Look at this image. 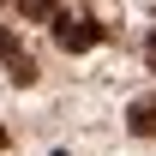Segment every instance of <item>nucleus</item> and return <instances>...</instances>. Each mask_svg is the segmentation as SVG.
<instances>
[{
    "mask_svg": "<svg viewBox=\"0 0 156 156\" xmlns=\"http://www.w3.org/2000/svg\"><path fill=\"white\" fill-rule=\"evenodd\" d=\"M54 42L66 48V54H84V48L102 42V24L90 18V12H60V18H54Z\"/></svg>",
    "mask_w": 156,
    "mask_h": 156,
    "instance_id": "1",
    "label": "nucleus"
},
{
    "mask_svg": "<svg viewBox=\"0 0 156 156\" xmlns=\"http://www.w3.org/2000/svg\"><path fill=\"white\" fill-rule=\"evenodd\" d=\"M18 12H24L30 24H54V18H60V6H54V0H18Z\"/></svg>",
    "mask_w": 156,
    "mask_h": 156,
    "instance_id": "3",
    "label": "nucleus"
},
{
    "mask_svg": "<svg viewBox=\"0 0 156 156\" xmlns=\"http://www.w3.org/2000/svg\"><path fill=\"white\" fill-rule=\"evenodd\" d=\"M6 78L30 90V84H36V60H30V54H24V60H12V66H6Z\"/></svg>",
    "mask_w": 156,
    "mask_h": 156,
    "instance_id": "4",
    "label": "nucleus"
},
{
    "mask_svg": "<svg viewBox=\"0 0 156 156\" xmlns=\"http://www.w3.org/2000/svg\"><path fill=\"white\" fill-rule=\"evenodd\" d=\"M144 60H150V72H156V30L144 36Z\"/></svg>",
    "mask_w": 156,
    "mask_h": 156,
    "instance_id": "6",
    "label": "nucleus"
},
{
    "mask_svg": "<svg viewBox=\"0 0 156 156\" xmlns=\"http://www.w3.org/2000/svg\"><path fill=\"white\" fill-rule=\"evenodd\" d=\"M0 60H6V66H12V60H24V42H18V30H6V24H0Z\"/></svg>",
    "mask_w": 156,
    "mask_h": 156,
    "instance_id": "5",
    "label": "nucleus"
},
{
    "mask_svg": "<svg viewBox=\"0 0 156 156\" xmlns=\"http://www.w3.org/2000/svg\"><path fill=\"white\" fill-rule=\"evenodd\" d=\"M0 150H6V126H0Z\"/></svg>",
    "mask_w": 156,
    "mask_h": 156,
    "instance_id": "7",
    "label": "nucleus"
},
{
    "mask_svg": "<svg viewBox=\"0 0 156 156\" xmlns=\"http://www.w3.org/2000/svg\"><path fill=\"white\" fill-rule=\"evenodd\" d=\"M126 126H132L138 138H156V96H138L132 108H126Z\"/></svg>",
    "mask_w": 156,
    "mask_h": 156,
    "instance_id": "2",
    "label": "nucleus"
}]
</instances>
